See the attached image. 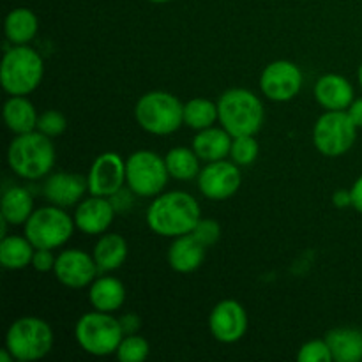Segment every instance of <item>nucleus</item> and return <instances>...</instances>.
I'll list each match as a JSON object with an SVG mask.
<instances>
[{
	"mask_svg": "<svg viewBox=\"0 0 362 362\" xmlns=\"http://www.w3.org/2000/svg\"><path fill=\"white\" fill-rule=\"evenodd\" d=\"M202 219L197 198L184 191H170L154 198L147 209V225L161 237L186 235L194 230Z\"/></svg>",
	"mask_w": 362,
	"mask_h": 362,
	"instance_id": "1",
	"label": "nucleus"
},
{
	"mask_svg": "<svg viewBox=\"0 0 362 362\" xmlns=\"http://www.w3.org/2000/svg\"><path fill=\"white\" fill-rule=\"evenodd\" d=\"M55 147L52 138L41 131L16 134L7 148L9 168L21 179L37 180L48 175L55 165Z\"/></svg>",
	"mask_w": 362,
	"mask_h": 362,
	"instance_id": "2",
	"label": "nucleus"
},
{
	"mask_svg": "<svg viewBox=\"0 0 362 362\" xmlns=\"http://www.w3.org/2000/svg\"><path fill=\"white\" fill-rule=\"evenodd\" d=\"M219 124L233 138L250 136L260 131L265 110L260 98L247 88H230L223 92L218 101Z\"/></svg>",
	"mask_w": 362,
	"mask_h": 362,
	"instance_id": "3",
	"label": "nucleus"
},
{
	"mask_svg": "<svg viewBox=\"0 0 362 362\" xmlns=\"http://www.w3.org/2000/svg\"><path fill=\"white\" fill-rule=\"evenodd\" d=\"M45 76V62L27 45H13L4 53L0 83L9 95H28L39 87Z\"/></svg>",
	"mask_w": 362,
	"mask_h": 362,
	"instance_id": "4",
	"label": "nucleus"
},
{
	"mask_svg": "<svg viewBox=\"0 0 362 362\" xmlns=\"http://www.w3.org/2000/svg\"><path fill=\"white\" fill-rule=\"evenodd\" d=\"M134 117L144 131L156 136H166L184 124V105L170 92L152 90L138 99Z\"/></svg>",
	"mask_w": 362,
	"mask_h": 362,
	"instance_id": "5",
	"label": "nucleus"
},
{
	"mask_svg": "<svg viewBox=\"0 0 362 362\" xmlns=\"http://www.w3.org/2000/svg\"><path fill=\"white\" fill-rule=\"evenodd\" d=\"M6 349L13 354L14 361L34 362L42 359L53 349L52 327L39 317L18 318L7 329Z\"/></svg>",
	"mask_w": 362,
	"mask_h": 362,
	"instance_id": "6",
	"label": "nucleus"
},
{
	"mask_svg": "<svg viewBox=\"0 0 362 362\" xmlns=\"http://www.w3.org/2000/svg\"><path fill=\"white\" fill-rule=\"evenodd\" d=\"M74 336L81 349L95 357H106L117 354L124 338L119 318H113L105 311H90L81 315L74 327Z\"/></svg>",
	"mask_w": 362,
	"mask_h": 362,
	"instance_id": "7",
	"label": "nucleus"
},
{
	"mask_svg": "<svg viewBox=\"0 0 362 362\" xmlns=\"http://www.w3.org/2000/svg\"><path fill=\"white\" fill-rule=\"evenodd\" d=\"M25 237L34 244L35 250H57L64 246L73 237L74 218H71L64 207L35 209L30 218L25 223Z\"/></svg>",
	"mask_w": 362,
	"mask_h": 362,
	"instance_id": "8",
	"label": "nucleus"
},
{
	"mask_svg": "<svg viewBox=\"0 0 362 362\" xmlns=\"http://www.w3.org/2000/svg\"><path fill=\"white\" fill-rule=\"evenodd\" d=\"M357 126L346 110H325L313 127V144L320 154L338 158L354 147Z\"/></svg>",
	"mask_w": 362,
	"mask_h": 362,
	"instance_id": "9",
	"label": "nucleus"
},
{
	"mask_svg": "<svg viewBox=\"0 0 362 362\" xmlns=\"http://www.w3.org/2000/svg\"><path fill=\"white\" fill-rule=\"evenodd\" d=\"M170 179L165 159L152 151H136L126 161V184L136 197L156 198Z\"/></svg>",
	"mask_w": 362,
	"mask_h": 362,
	"instance_id": "10",
	"label": "nucleus"
},
{
	"mask_svg": "<svg viewBox=\"0 0 362 362\" xmlns=\"http://www.w3.org/2000/svg\"><path fill=\"white\" fill-rule=\"evenodd\" d=\"M300 88H303V71L290 60H276L262 71L260 90L271 101H290L299 94Z\"/></svg>",
	"mask_w": 362,
	"mask_h": 362,
	"instance_id": "11",
	"label": "nucleus"
},
{
	"mask_svg": "<svg viewBox=\"0 0 362 362\" xmlns=\"http://www.w3.org/2000/svg\"><path fill=\"white\" fill-rule=\"evenodd\" d=\"M240 170L235 163H228L225 159L221 161L209 163L205 168L198 173V187L200 193L209 200H226L232 198L240 187Z\"/></svg>",
	"mask_w": 362,
	"mask_h": 362,
	"instance_id": "12",
	"label": "nucleus"
},
{
	"mask_svg": "<svg viewBox=\"0 0 362 362\" xmlns=\"http://www.w3.org/2000/svg\"><path fill=\"white\" fill-rule=\"evenodd\" d=\"M87 180L90 194L113 197L126 184V161L115 152H103L92 163Z\"/></svg>",
	"mask_w": 362,
	"mask_h": 362,
	"instance_id": "13",
	"label": "nucleus"
},
{
	"mask_svg": "<svg viewBox=\"0 0 362 362\" xmlns=\"http://www.w3.org/2000/svg\"><path fill=\"white\" fill-rule=\"evenodd\" d=\"M53 274L67 288L80 290L94 283L99 269L92 255L81 250H64L57 255Z\"/></svg>",
	"mask_w": 362,
	"mask_h": 362,
	"instance_id": "14",
	"label": "nucleus"
},
{
	"mask_svg": "<svg viewBox=\"0 0 362 362\" xmlns=\"http://www.w3.org/2000/svg\"><path fill=\"white\" fill-rule=\"evenodd\" d=\"M209 329L218 341L237 343L247 331V315L243 304L235 299H225L214 306L209 317Z\"/></svg>",
	"mask_w": 362,
	"mask_h": 362,
	"instance_id": "15",
	"label": "nucleus"
},
{
	"mask_svg": "<svg viewBox=\"0 0 362 362\" xmlns=\"http://www.w3.org/2000/svg\"><path fill=\"white\" fill-rule=\"evenodd\" d=\"M115 207L112 205L110 198L94 197L81 200L74 211V225L80 232L87 235H103L115 218Z\"/></svg>",
	"mask_w": 362,
	"mask_h": 362,
	"instance_id": "16",
	"label": "nucleus"
},
{
	"mask_svg": "<svg viewBox=\"0 0 362 362\" xmlns=\"http://www.w3.org/2000/svg\"><path fill=\"white\" fill-rule=\"evenodd\" d=\"M85 191H88L87 177L69 172L53 173L42 186L46 200L52 205H59L64 209L80 204Z\"/></svg>",
	"mask_w": 362,
	"mask_h": 362,
	"instance_id": "17",
	"label": "nucleus"
},
{
	"mask_svg": "<svg viewBox=\"0 0 362 362\" xmlns=\"http://www.w3.org/2000/svg\"><path fill=\"white\" fill-rule=\"evenodd\" d=\"M315 98L325 110H349L354 103V87L341 74H324L315 85Z\"/></svg>",
	"mask_w": 362,
	"mask_h": 362,
	"instance_id": "18",
	"label": "nucleus"
},
{
	"mask_svg": "<svg viewBox=\"0 0 362 362\" xmlns=\"http://www.w3.org/2000/svg\"><path fill=\"white\" fill-rule=\"evenodd\" d=\"M205 251L207 247L193 233L175 237L168 250L170 267L180 274H191L204 264Z\"/></svg>",
	"mask_w": 362,
	"mask_h": 362,
	"instance_id": "19",
	"label": "nucleus"
},
{
	"mask_svg": "<svg viewBox=\"0 0 362 362\" xmlns=\"http://www.w3.org/2000/svg\"><path fill=\"white\" fill-rule=\"evenodd\" d=\"M233 136L225 127H207L198 131L193 138V151L197 152L202 161H221L232 151Z\"/></svg>",
	"mask_w": 362,
	"mask_h": 362,
	"instance_id": "20",
	"label": "nucleus"
},
{
	"mask_svg": "<svg viewBox=\"0 0 362 362\" xmlns=\"http://www.w3.org/2000/svg\"><path fill=\"white\" fill-rule=\"evenodd\" d=\"M88 300H90L94 310L113 313V311L120 310L126 303V286L122 285L120 279L112 278V276L95 278L90 285Z\"/></svg>",
	"mask_w": 362,
	"mask_h": 362,
	"instance_id": "21",
	"label": "nucleus"
},
{
	"mask_svg": "<svg viewBox=\"0 0 362 362\" xmlns=\"http://www.w3.org/2000/svg\"><path fill=\"white\" fill-rule=\"evenodd\" d=\"M336 362L362 361V331L356 327L332 329L325 336Z\"/></svg>",
	"mask_w": 362,
	"mask_h": 362,
	"instance_id": "22",
	"label": "nucleus"
},
{
	"mask_svg": "<svg viewBox=\"0 0 362 362\" xmlns=\"http://www.w3.org/2000/svg\"><path fill=\"white\" fill-rule=\"evenodd\" d=\"M39 115L27 95H11L4 105V120L14 134L30 133L37 129Z\"/></svg>",
	"mask_w": 362,
	"mask_h": 362,
	"instance_id": "23",
	"label": "nucleus"
},
{
	"mask_svg": "<svg viewBox=\"0 0 362 362\" xmlns=\"http://www.w3.org/2000/svg\"><path fill=\"white\" fill-rule=\"evenodd\" d=\"M95 264H98L99 272L117 271L122 267L127 258V243L119 233H103L101 239L94 246Z\"/></svg>",
	"mask_w": 362,
	"mask_h": 362,
	"instance_id": "24",
	"label": "nucleus"
},
{
	"mask_svg": "<svg viewBox=\"0 0 362 362\" xmlns=\"http://www.w3.org/2000/svg\"><path fill=\"white\" fill-rule=\"evenodd\" d=\"M2 218L9 225H25L34 212V200L28 189L21 186H11L2 194Z\"/></svg>",
	"mask_w": 362,
	"mask_h": 362,
	"instance_id": "25",
	"label": "nucleus"
},
{
	"mask_svg": "<svg viewBox=\"0 0 362 362\" xmlns=\"http://www.w3.org/2000/svg\"><path fill=\"white\" fill-rule=\"evenodd\" d=\"M34 251V244L27 237L6 235L0 243V264L9 271H21L32 265Z\"/></svg>",
	"mask_w": 362,
	"mask_h": 362,
	"instance_id": "26",
	"label": "nucleus"
},
{
	"mask_svg": "<svg viewBox=\"0 0 362 362\" xmlns=\"http://www.w3.org/2000/svg\"><path fill=\"white\" fill-rule=\"evenodd\" d=\"M39 28L37 16L27 7L13 9L6 18L4 30H6L7 41L13 45H28L35 37Z\"/></svg>",
	"mask_w": 362,
	"mask_h": 362,
	"instance_id": "27",
	"label": "nucleus"
},
{
	"mask_svg": "<svg viewBox=\"0 0 362 362\" xmlns=\"http://www.w3.org/2000/svg\"><path fill=\"white\" fill-rule=\"evenodd\" d=\"M200 161L193 148L175 147L165 156L166 168L172 179L175 180H193L200 173Z\"/></svg>",
	"mask_w": 362,
	"mask_h": 362,
	"instance_id": "28",
	"label": "nucleus"
},
{
	"mask_svg": "<svg viewBox=\"0 0 362 362\" xmlns=\"http://www.w3.org/2000/svg\"><path fill=\"white\" fill-rule=\"evenodd\" d=\"M219 120L218 103L204 98H194L184 105V124L194 131L207 129Z\"/></svg>",
	"mask_w": 362,
	"mask_h": 362,
	"instance_id": "29",
	"label": "nucleus"
},
{
	"mask_svg": "<svg viewBox=\"0 0 362 362\" xmlns=\"http://www.w3.org/2000/svg\"><path fill=\"white\" fill-rule=\"evenodd\" d=\"M151 354L147 339L138 334L124 336L117 349V359L120 362H144Z\"/></svg>",
	"mask_w": 362,
	"mask_h": 362,
	"instance_id": "30",
	"label": "nucleus"
},
{
	"mask_svg": "<svg viewBox=\"0 0 362 362\" xmlns=\"http://www.w3.org/2000/svg\"><path fill=\"white\" fill-rule=\"evenodd\" d=\"M230 158H232V161L235 165L250 166L258 158V141L255 140L253 134L233 138Z\"/></svg>",
	"mask_w": 362,
	"mask_h": 362,
	"instance_id": "31",
	"label": "nucleus"
},
{
	"mask_svg": "<svg viewBox=\"0 0 362 362\" xmlns=\"http://www.w3.org/2000/svg\"><path fill=\"white\" fill-rule=\"evenodd\" d=\"M299 362H332V352L329 349L327 339H311L300 346L297 354Z\"/></svg>",
	"mask_w": 362,
	"mask_h": 362,
	"instance_id": "32",
	"label": "nucleus"
},
{
	"mask_svg": "<svg viewBox=\"0 0 362 362\" xmlns=\"http://www.w3.org/2000/svg\"><path fill=\"white\" fill-rule=\"evenodd\" d=\"M67 129V120L57 110H48V112L41 113L37 119V131L49 138H57Z\"/></svg>",
	"mask_w": 362,
	"mask_h": 362,
	"instance_id": "33",
	"label": "nucleus"
},
{
	"mask_svg": "<svg viewBox=\"0 0 362 362\" xmlns=\"http://www.w3.org/2000/svg\"><path fill=\"white\" fill-rule=\"evenodd\" d=\"M191 233H193L205 247H209L214 246L219 240V237H221V226H219V223L214 221V219H200Z\"/></svg>",
	"mask_w": 362,
	"mask_h": 362,
	"instance_id": "34",
	"label": "nucleus"
},
{
	"mask_svg": "<svg viewBox=\"0 0 362 362\" xmlns=\"http://www.w3.org/2000/svg\"><path fill=\"white\" fill-rule=\"evenodd\" d=\"M57 257L53 255V250H45L39 247L34 251V258H32V267L37 272H49L55 267Z\"/></svg>",
	"mask_w": 362,
	"mask_h": 362,
	"instance_id": "35",
	"label": "nucleus"
},
{
	"mask_svg": "<svg viewBox=\"0 0 362 362\" xmlns=\"http://www.w3.org/2000/svg\"><path fill=\"white\" fill-rule=\"evenodd\" d=\"M133 191L129 189V187H122V189L117 191L113 197H110V202H112V205L115 207L117 212H122V211H127V209L133 205Z\"/></svg>",
	"mask_w": 362,
	"mask_h": 362,
	"instance_id": "36",
	"label": "nucleus"
},
{
	"mask_svg": "<svg viewBox=\"0 0 362 362\" xmlns=\"http://www.w3.org/2000/svg\"><path fill=\"white\" fill-rule=\"evenodd\" d=\"M120 327H122L124 336L129 334H138V331L141 329V318L136 313H126L124 317L119 318Z\"/></svg>",
	"mask_w": 362,
	"mask_h": 362,
	"instance_id": "37",
	"label": "nucleus"
},
{
	"mask_svg": "<svg viewBox=\"0 0 362 362\" xmlns=\"http://www.w3.org/2000/svg\"><path fill=\"white\" fill-rule=\"evenodd\" d=\"M332 204L338 209L352 207V191L350 189H338L332 194Z\"/></svg>",
	"mask_w": 362,
	"mask_h": 362,
	"instance_id": "38",
	"label": "nucleus"
},
{
	"mask_svg": "<svg viewBox=\"0 0 362 362\" xmlns=\"http://www.w3.org/2000/svg\"><path fill=\"white\" fill-rule=\"evenodd\" d=\"M346 113H349L350 119L354 120V124H356L357 127H362V98L354 99V103L349 106Z\"/></svg>",
	"mask_w": 362,
	"mask_h": 362,
	"instance_id": "39",
	"label": "nucleus"
},
{
	"mask_svg": "<svg viewBox=\"0 0 362 362\" xmlns=\"http://www.w3.org/2000/svg\"><path fill=\"white\" fill-rule=\"evenodd\" d=\"M350 191H352V207L356 209V211L362 212V175L354 182L352 189Z\"/></svg>",
	"mask_w": 362,
	"mask_h": 362,
	"instance_id": "40",
	"label": "nucleus"
},
{
	"mask_svg": "<svg viewBox=\"0 0 362 362\" xmlns=\"http://www.w3.org/2000/svg\"><path fill=\"white\" fill-rule=\"evenodd\" d=\"M0 361H2V362H11V361H14L13 354H11L9 350L6 349V346H4V349L0 350Z\"/></svg>",
	"mask_w": 362,
	"mask_h": 362,
	"instance_id": "41",
	"label": "nucleus"
},
{
	"mask_svg": "<svg viewBox=\"0 0 362 362\" xmlns=\"http://www.w3.org/2000/svg\"><path fill=\"white\" fill-rule=\"evenodd\" d=\"M151 2H154V4H166V2H170V0H151Z\"/></svg>",
	"mask_w": 362,
	"mask_h": 362,
	"instance_id": "42",
	"label": "nucleus"
},
{
	"mask_svg": "<svg viewBox=\"0 0 362 362\" xmlns=\"http://www.w3.org/2000/svg\"><path fill=\"white\" fill-rule=\"evenodd\" d=\"M359 83H361V87H362V64H361V67H359Z\"/></svg>",
	"mask_w": 362,
	"mask_h": 362,
	"instance_id": "43",
	"label": "nucleus"
}]
</instances>
